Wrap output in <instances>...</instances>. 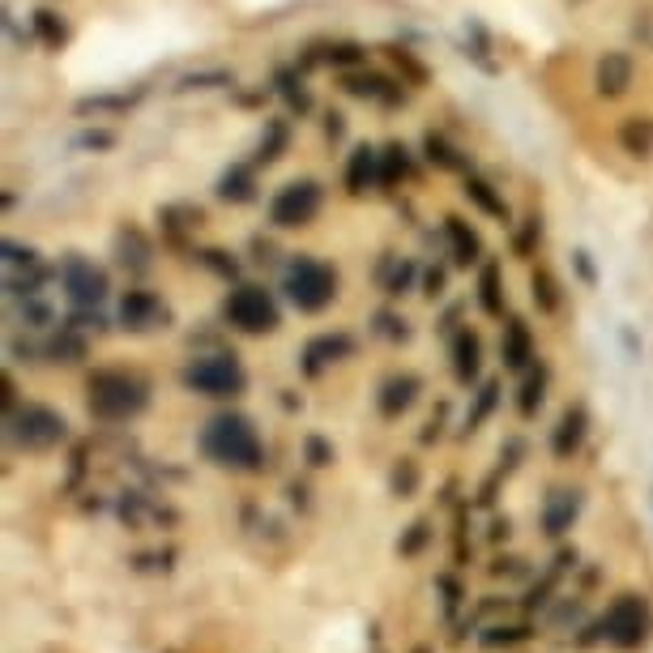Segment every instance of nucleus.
Instances as JSON below:
<instances>
[{
    "label": "nucleus",
    "instance_id": "f257e3e1",
    "mask_svg": "<svg viewBox=\"0 0 653 653\" xmlns=\"http://www.w3.org/2000/svg\"><path fill=\"white\" fill-rule=\"evenodd\" d=\"M201 453L222 470H257L261 466V436L244 414H214L201 432Z\"/></svg>",
    "mask_w": 653,
    "mask_h": 653
},
{
    "label": "nucleus",
    "instance_id": "f03ea898",
    "mask_svg": "<svg viewBox=\"0 0 653 653\" xmlns=\"http://www.w3.org/2000/svg\"><path fill=\"white\" fill-rule=\"evenodd\" d=\"M282 295L299 312H325L338 295V274L321 257H291L282 265Z\"/></svg>",
    "mask_w": 653,
    "mask_h": 653
},
{
    "label": "nucleus",
    "instance_id": "7ed1b4c3",
    "mask_svg": "<svg viewBox=\"0 0 653 653\" xmlns=\"http://www.w3.org/2000/svg\"><path fill=\"white\" fill-rule=\"evenodd\" d=\"M222 316H227L231 329L248 333V338H257V333H274L282 325V308L274 291H265L261 282H240L235 291L222 299Z\"/></svg>",
    "mask_w": 653,
    "mask_h": 653
},
{
    "label": "nucleus",
    "instance_id": "20e7f679",
    "mask_svg": "<svg viewBox=\"0 0 653 653\" xmlns=\"http://www.w3.org/2000/svg\"><path fill=\"white\" fill-rule=\"evenodd\" d=\"M321 205H325V188L308 180V175H299V180H286L278 193L269 197L265 218L274 231H299V227H308V222H316Z\"/></svg>",
    "mask_w": 653,
    "mask_h": 653
},
{
    "label": "nucleus",
    "instance_id": "39448f33",
    "mask_svg": "<svg viewBox=\"0 0 653 653\" xmlns=\"http://www.w3.org/2000/svg\"><path fill=\"white\" fill-rule=\"evenodd\" d=\"M141 406H146V385L137 376L116 372V368L90 376V414L116 423V419H133Z\"/></svg>",
    "mask_w": 653,
    "mask_h": 653
},
{
    "label": "nucleus",
    "instance_id": "423d86ee",
    "mask_svg": "<svg viewBox=\"0 0 653 653\" xmlns=\"http://www.w3.org/2000/svg\"><path fill=\"white\" fill-rule=\"evenodd\" d=\"M180 380H184V389H193L201 397H235V393H244L248 372L235 355H201L180 372Z\"/></svg>",
    "mask_w": 653,
    "mask_h": 653
},
{
    "label": "nucleus",
    "instance_id": "0eeeda50",
    "mask_svg": "<svg viewBox=\"0 0 653 653\" xmlns=\"http://www.w3.org/2000/svg\"><path fill=\"white\" fill-rule=\"evenodd\" d=\"M56 282H60V291H65V299L73 308H99L107 299V291H111L107 269L94 265L90 257H82V252H73V257L60 261Z\"/></svg>",
    "mask_w": 653,
    "mask_h": 653
},
{
    "label": "nucleus",
    "instance_id": "6e6552de",
    "mask_svg": "<svg viewBox=\"0 0 653 653\" xmlns=\"http://www.w3.org/2000/svg\"><path fill=\"white\" fill-rule=\"evenodd\" d=\"M65 414H56L52 406H26L18 419H13V436H18L26 449H52V444L65 440Z\"/></svg>",
    "mask_w": 653,
    "mask_h": 653
},
{
    "label": "nucleus",
    "instance_id": "1a4fd4ad",
    "mask_svg": "<svg viewBox=\"0 0 653 653\" xmlns=\"http://www.w3.org/2000/svg\"><path fill=\"white\" fill-rule=\"evenodd\" d=\"M167 321H171L167 304L154 291H146V286H133V291L120 295V325L124 329L150 333V329H167Z\"/></svg>",
    "mask_w": 653,
    "mask_h": 653
},
{
    "label": "nucleus",
    "instance_id": "9d476101",
    "mask_svg": "<svg viewBox=\"0 0 653 653\" xmlns=\"http://www.w3.org/2000/svg\"><path fill=\"white\" fill-rule=\"evenodd\" d=\"M406 82H393L389 73H346L342 77V90L350 99H363V103H380V107H402L406 103Z\"/></svg>",
    "mask_w": 653,
    "mask_h": 653
},
{
    "label": "nucleus",
    "instance_id": "9b49d317",
    "mask_svg": "<svg viewBox=\"0 0 653 653\" xmlns=\"http://www.w3.org/2000/svg\"><path fill=\"white\" fill-rule=\"evenodd\" d=\"M632 82H636V60L628 56V52H602L598 56V65H594V86H598V94L602 99H624V94L632 90Z\"/></svg>",
    "mask_w": 653,
    "mask_h": 653
},
{
    "label": "nucleus",
    "instance_id": "f8f14e48",
    "mask_svg": "<svg viewBox=\"0 0 653 653\" xmlns=\"http://www.w3.org/2000/svg\"><path fill=\"white\" fill-rule=\"evenodd\" d=\"M214 197H218V201H227V205H252V201L261 197V175H257V163H252V158H240V163H231L227 171L218 175Z\"/></svg>",
    "mask_w": 653,
    "mask_h": 653
},
{
    "label": "nucleus",
    "instance_id": "ddd939ff",
    "mask_svg": "<svg viewBox=\"0 0 653 653\" xmlns=\"http://www.w3.org/2000/svg\"><path fill=\"white\" fill-rule=\"evenodd\" d=\"M342 184L350 197H363V193H372V188H380V150L368 146V141H359V146L346 154Z\"/></svg>",
    "mask_w": 653,
    "mask_h": 653
},
{
    "label": "nucleus",
    "instance_id": "4468645a",
    "mask_svg": "<svg viewBox=\"0 0 653 653\" xmlns=\"http://www.w3.org/2000/svg\"><path fill=\"white\" fill-rule=\"evenodd\" d=\"M269 90H274V99H282L286 103V116H312L316 111V99H312V90H308V82H304V69H278L274 73V82H269Z\"/></svg>",
    "mask_w": 653,
    "mask_h": 653
},
{
    "label": "nucleus",
    "instance_id": "2eb2a0df",
    "mask_svg": "<svg viewBox=\"0 0 653 653\" xmlns=\"http://www.w3.org/2000/svg\"><path fill=\"white\" fill-rule=\"evenodd\" d=\"M461 197H466L483 218L500 222V227H513V210H508V201L500 197V188H496V184L483 180V175H474V171H470V175H466V184H461Z\"/></svg>",
    "mask_w": 653,
    "mask_h": 653
},
{
    "label": "nucleus",
    "instance_id": "dca6fc26",
    "mask_svg": "<svg viewBox=\"0 0 653 653\" xmlns=\"http://www.w3.org/2000/svg\"><path fill=\"white\" fill-rule=\"evenodd\" d=\"M291 141H295V116H265L257 150H252V163H257V167L278 163V158L291 150Z\"/></svg>",
    "mask_w": 653,
    "mask_h": 653
},
{
    "label": "nucleus",
    "instance_id": "f3484780",
    "mask_svg": "<svg viewBox=\"0 0 653 653\" xmlns=\"http://www.w3.org/2000/svg\"><path fill=\"white\" fill-rule=\"evenodd\" d=\"M444 240H449V257H453V265H474V261H483V235L470 227L466 218H457V214H449L444 218Z\"/></svg>",
    "mask_w": 653,
    "mask_h": 653
},
{
    "label": "nucleus",
    "instance_id": "a211bd4d",
    "mask_svg": "<svg viewBox=\"0 0 653 653\" xmlns=\"http://www.w3.org/2000/svg\"><path fill=\"white\" fill-rule=\"evenodd\" d=\"M111 252H116V265L133 269V274H146V269L154 265V244H150V235L141 227H120Z\"/></svg>",
    "mask_w": 653,
    "mask_h": 653
},
{
    "label": "nucleus",
    "instance_id": "6ab92c4d",
    "mask_svg": "<svg viewBox=\"0 0 653 653\" xmlns=\"http://www.w3.org/2000/svg\"><path fill=\"white\" fill-rule=\"evenodd\" d=\"M423 158L432 163L436 171H449V175H470V158L466 150H457L449 137L436 133V129H427L423 133Z\"/></svg>",
    "mask_w": 653,
    "mask_h": 653
},
{
    "label": "nucleus",
    "instance_id": "aec40b11",
    "mask_svg": "<svg viewBox=\"0 0 653 653\" xmlns=\"http://www.w3.org/2000/svg\"><path fill=\"white\" fill-rule=\"evenodd\" d=\"M350 350H355V338H350V333H321V338H312V342L304 346V372L316 376V372L325 368V363L350 355Z\"/></svg>",
    "mask_w": 653,
    "mask_h": 653
},
{
    "label": "nucleus",
    "instance_id": "412c9836",
    "mask_svg": "<svg viewBox=\"0 0 653 653\" xmlns=\"http://www.w3.org/2000/svg\"><path fill=\"white\" fill-rule=\"evenodd\" d=\"M500 355H504V363L508 368H525V363L534 359V333H530V325L521 321V316H508L504 321V338H500Z\"/></svg>",
    "mask_w": 653,
    "mask_h": 653
},
{
    "label": "nucleus",
    "instance_id": "4be33fe9",
    "mask_svg": "<svg viewBox=\"0 0 653 653\" xmlns=\"http://www.w3.org/2000/svg\"><path fill=\"white\" fill-rule=\"evenodd\" d=\"M585 432H589V414H585V406H568L564 419H560V427H555V436H551V453H555V457H572V453L581 449Z\"/></svg>",
    "mask_w": 653,
    "mask_h": 653
},
{
    "label": "nucleus",
    "instance_id": "5701e85b",
    "mask_svg": "<svg viewBox=\"0 0 653 653\" xmlns=\"http://www.w3.org/2000/svg\"><path fill=\"white\" fill-rule=\"evenodd\" d=\"M607 628L619 645H632V641H641L645 636V607L636 598H624L619 607L607 615Z\"/></svg>",
    "mask_w": 653,
    "mask_h": 653
},
{
    "label": "nucleus",
    "instance_id": "b1692460",
    "mask_svg": "<svg viewBox=\"0 0 653 653\" xmlns=\"http://www.w3.org/2000/svg\"><path fill=\"white\" fill-rule=\"evenodd\" d=\"M479 368H483V342H479V333L461 329L457 338H453V372H457L461 385H470V380H479Z\"/></svg>",
    "mask_w": 653,
    "mask_h": 653
},
{
    "label": "nucleus",
    "instance_id": "393cba45",
    "mask_svg": "<svg viewBox=\"0 0 653 653\" xmlns=\"http://www.w3.org/2000/svg\"><path fill=\"white\" fill-rule=\"evenodd\" d=\"M479 308L487 316H504V265L496 257L479 265Z\"/></svg>",
    "mask_w": 653,
    "mask_h": 653
},
{
    "label": "nucleus",
    "instance_id": "a878e982",
    "mask_svg": "<svg viewBox=\"0 0 653 653\" xmlns=\"http://www.w3.org/2000/svg\"><path fill=\"white\" fill-rule=\"evenodd\" d=\"M619 146H624V154L632 158H653V120L649 116H628V120H619Z\"/></svg>",
    "mask_w": 653,
    "mask_h": 653
},
{
    "label": "nucleus",
    "instance_id": "bb28decb",
    "mask_svg": "<svg viewBox=\"0 0 653 653\" xmlns=\"http://www.w3.org/2000/svg\"><path fill=\"white\" fill-rule=\"evenodd\" d=\"M30 39H39L43 47L60 52V47L69 43V22H65V13H56V9H35V13H30Z\"/></svg>",
    "mask_w": 653,
    "mask_h": 653
},
{
    "label": "nucleus",
    "instance_id": "cd10ccee",
    "mask_svg": "<svg viewBox=\"0 0 653 653\" xmlns=\"http://www.w3.org/2000/svg\"><path fill=\"white\" fill-rule=\"evenodd\" d=\"M414 393H419V380L414 376H389L385 385H380V397H376V406H380V414H402V410H410L414 406Z\"/></svg>",
    "mask_w": 653,
    "mask_h": 653
},
{
    "label": "nucleus",
    "instance_id": "c85d7f7f",
    "mask_svg": "<svg viewBox=\"0 0 653 653\" xmlns=\"http://www.w3.org/2000/svg\"><path fill=\"white\" fill-rule=\"evenodd\" d=\"M414 175V158L402 141H389L385 150H380V188H393Z\"/></svg>",
    "mask_w": 653,
    "mask_h": 653
},
{
    "label": "nucleus",
    "instance_id": "c756f323",
    "mask_svg": "<svg viewBox=\"0 0 653 653\" xmlns=\"http://www.w3.org/2000/svg\"><path fill=\"white\" fill-rule=\"evenodd\" d=\"M530 295H534V308L543 312V316H555V312H560V304H564L560 278H555L547 265H538L534 274H530Z\"/></svg>",
    "mask_w": 653,
    "mask_h": 653
},
{
    "label": "nucleus",
    "instance_id": "7c9ffc66",
    "mask_svg": "<svg viewBox=\"0 0 653 653\" xmlns=\"http://www.w3.org/2000/svg\"><path fill=\"white\" fill-rule=\"evenodd\" d=\"M188 90H235V69L214 65V69L184 73L180 82H175V94H188Z\"/></svg>",
    "mask_w": 653,
    "mask_h": 653
},
{
    "label": "nucleus",
    "instance_id": "2f4dec72",
    "mask_svg": "<svg viewBox=\"0 0 653 653\" xmlns=\"http://www.w3.org/2000/svg\"><path fill=\"white\" fill-rule=\"evenodd\" d=\"M577 508H581V496L577 491H560V496H551L547 508H543V525H547V534H564L572 517H577Z\"/></svg>",
    "mask_w": 653,
    "mask_h": 653
},
{
    "label": "nucleus",
    "instance_id": "473e14b6",
    "mask_svg": "<svg viewBox=\"0 0 653 653\" xmlns=\"http://www.w3.org/2000/svg\"><path fill=\"white\" fill-rule=\"evenodd\" d=\"M508 231H513V240H508V244H513L517 257H525V261L538 257V248H543V218L530 214V218L513 222V227H508Z\"/></svg>",
    "mask_w": 653,
    "mask_h": 653
},
{
    "label": "nucleus",
    "instance_id": "72a5a7b5",
    "mask_svg": "<svg viewBox=\"0 0 653 653\" xmlns=\"http://www.w3.org/2000/svg\"><path fill=\"white\" fill-rule=\"evenodd\" d=\"M69 146L82 150V154H107V150L120 146V133L116 129H82V133H73Z\"/></svg>",
    "mask_w": 653,
    "mask_h": 653
},
{
    "label": "nucleus",
    "instance_id": "f704fd0d",
    "mask_svg": "<svg viewBox=\"0 0 653 653\" xmlns=\"http://www.w3.org/2000/svg\"><path fill=\"white\" fill-rule=\"evenodd\" d=\"M47 355H56V359H65V363L82 359V355H86V338H82V329L65 325V329H60L52 342H47Z\"/></svg>",
    "mask_w": 653,
    "mask_h": 653
},
{
    "label": "nucleus",
    "instance_id": "c9c22d12",
    "mask_svg": "<svg viewBox=\"0 0 653 653\" xmlns=\"http://www.w3.org/2000/svg\"><path fill=\"white\" fill-rule=\"evenodd\" d=\"M389 56H393V65L402 69V82L406 86H423L427 82V65L414 52H406V47H389Z\"/></svg>",
    "mask_w": 653,
    "mask_h": 653
},
{
    "label": "nucleus",
    "instance_id": "e433bc0d",
    "mask_svg": "<svg viewBox=\"0 0 653 653\" xmlns=\"http://www.w3.org/2000/svg\"><path fill=\"white\" fill-rule=\"evenodd\" d=\"M496 406H500V380H483L479 397H474V410L466 414V427H479Z\"/></svg>",
    "mask_w": 653,
    "mask_h": 653
},
{
    "label": "nucleus",
    "instance_id": "4c0bfd02",
    "mask_svg": "<svg viewBox=\"0 0 653 653\" xmlns=\"http://www.w3.org/2000/svg\"><path fill=\"white\" fill-rule=\"evenodd\" d=\"M137 99H129V94H99V99H94V94H90V99H77V116H90V111H94V116H103V111H124V107H133Z\"/></svg>",
    "mask_w": 653,
    "mask_h": 653
},
{
    "label": "nucleus",
    "instance_id": "58836bf2",
    "mask_svg": "<svg viewBox=\"0 0 653 653\" xmlns=\"http://www.w3.org/2000/svg\"><path fill=\"white\" fill-rule=\"evenodd\" d=\"M423 278V265L414 261V257H406V261H397V269H393V278L385 282V295H406L414 282Z\"/></svg>",
    "mask_w": 653,
    "mask_h": 653
},
{
    "label": "nucleus",
    "instance_id": "ea45409f",
    "mask_svg": "<svg viewBox=\"0 0 653 653\" xmlns=\"http://www.w3.org/2000/svg\"><path fill=\"white\" fill-rule=\"evenodd\" d=\"M368 60V52H363L359 43H329L325 47V65L333 69H350V65H363Z\"/></svg>",
    "mask_w": 653,
    "mask_h": 653
},
{
    "label": "nucleus",
    "instance_id": "a19ab883",
    "mask_svg": "<svg viewBox=\"0 0 653 653\" xmlns=\"http://www.w3.org/2000/svg\"><path fill=\"white\" fill-rule=\"evenodd\" d=\"M5 269H35L39 265V248L35 244H22V240H5Z\"/></svg>",
    "mask_w": 653,
    "mask_h": 653
},
{
    "label": "nucleus",
    "instance_id": "79ce46f5",
    "mask_svg": "<svg viewBox=\"0 0 653 653\" xmlns=\"http://www.w3.org/2000/svg\"><path fill=\"white\" fill-rule=\"evenodd\" d=\"M568 261H572V274L581 278V286H598V261H594V252H589V248H572Z\"/></svg>",
    "mask_w": 653,
    "mask_h": 653
},
{
    "label": "nucleus",
    "instance_id": "37998d69",
    "mask_svg": "<svg viewBox=\"0 0 653 653\" xmlns=\"http://www.w3.org/2000/svg\"><path fill=\"white\" fill-rule=\"evenodd\" d=\"M201 261L210 265L214 274H222V278H235V274H240V261H235V252H227V248H205Z\"/></svg>",
    "mask_w": 653,
    "mask_h": 653
},
{
    "label": "nucleus",
    "instance_id": "c03bdc74",
    "mask_svg": "<svg viewBox=\"0 0 653 653\" xmlns=\"http://www.w3.org/2000/svg\"><path fill=\"white\" fill-rule=\"evenodd\" d=\"M543 385H547V376H530L521 385V414H534L543 406Z\"/></svg>",
    "mask_w": 653,
    "mask_h": 653
},
{
    "label": "nucleus",
    "instance_id": "a18cd8bd",
    "mask_svg": "<svg viewBox=\"0 0 653 653\" xmlns=\"http://www.w3.org/2000/svg\"><path fill=\"white\" fill-rule=\"evenodd\" d=\"M444 286H449V269H440V265H423V295L440 299V295H444Z\"/></svg>",
    "mask_w": 653,
    "mask_h": 653
},
{
    "label": "nucleus",
    "instance_id": "49530a36",
    "mask_svg": "<svg viewBox=\"0 0 653 653\" xmlns=\"http://www.w3.org/2000/svg\"><path fill=\"white\" fill-rule=\"evenodd\" d=\"M304 453H308L312 466H329V461H333V449H329V440H325V436H308Z\"/></svg>",
    "mask_w": 653,
    "mask_h": 653
},
{
    "label": "nucleus",
    "instance_id": "de8ad7c7",
    "mask_svg": "<svg viewBox=\"0 0 653 653\" xmlns=\"http://www.w3.org/2000/svg\"><path fill=\"white\" fill-rule=\"evenodd\" d=\"M414 483H419V466H414V461H406V466H397L393 470V491H414Z\"/></svg>",
    "mask_w": 653,
    "mask_h": 653
},
{
    "label": "nucleus",
    "instance_id": "09e8293b",
    "mask_svg": "<svg viewBox=\"0 0 653 653\" xmlns=\"http://www.w3.org/2000/svg\"><path fill=\"white\" fill-rule=\"evenodd\" d=\"M342 129H346V124H342L338 111H333V116H325V137H342Z\"/></svg>",
    "mask_w": 653,
    "mask_h": 653
}]
</instances>
